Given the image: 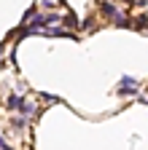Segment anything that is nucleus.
<instances>
[{
  "label": "nucleus",
  "mask_w": 148,
  "mask_h": 150,
  "mask_svg": "<svg viewBox=\"0 0 148 150\" xmlns=\"http://www.w3.org/2000/svg\"><path fill=\"white\" fill-rule=\"evenodd\" d=\"M8 107L11 110H19L22 107V97H14V94H11V97H8Z\"/></svg>",
  "instance_id": "obj_1"
}]
</instances>
